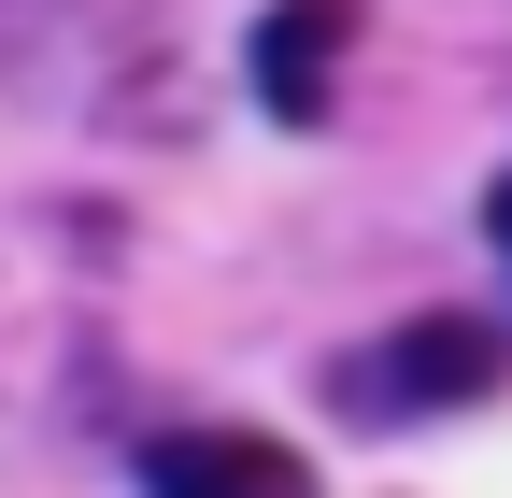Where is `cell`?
I'll use <instances>...</instances> for the list:
<instances>
[{
    "instance_id": "1",
    "label": "cell",
    "mask_w": 512,
    "mask_h": 498,
    "mask_svg": "<svg viewBox=\"0 0 512 498\" xmlns=\"http://www.w3.org/2000/svg\"><path fill=\"white\" fill-rule=\"evenodd\" d=\"M342 385H356V413H470V399L512 385V342L484 314H413L384 356H356Z\"/></svg>"
},
{
    "instance_id": "2",
    "label": "cell",
    "mask_w": 512,
    "mask_h": 498,
    "mask_svg": "<svg viewBox=\"0 0 512 498\" xmlns=\"http://www.w3.org/2000/svg\"><path fill=\"white\" fill-rule=\"evenodd\" d=\"M143 498H313V456L271 442V427H157Z\"/></svg>"
},
{
    "instance_id": "3",
    "label": "cell",
    "mask_w": 512,
    "mask_h": 498,
    "mask_svg": "<svg viewBox=\"0 0 512 498\" xmlns=\"http://www.w3.org/2000/svg\"><path fill=\"white\" fill-rule=\"evenodd\" d=\"M328 57H342V15H271L256 29V100H271L285 129H313V114H328Z\"/></svg>"
},
{
    "instance_id": "4",
    "label": "cell",
    "mask_w": 512,
    "mask_h": 498,
    "mask_svg": "<svg viewBox=\"0 0 512 498\" xmlns=\"http://www.w3.org/2000/svg\"><path fill=\"white\" fill-rule=\"evenodd\" d=\"M484 242H498V257H512V171L484 185Z\"/></svg>"
}]
</instances>
